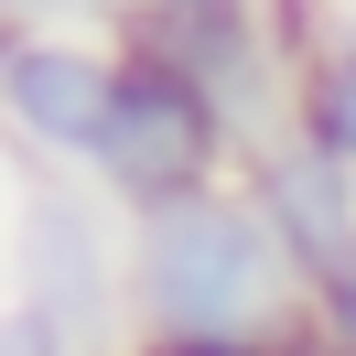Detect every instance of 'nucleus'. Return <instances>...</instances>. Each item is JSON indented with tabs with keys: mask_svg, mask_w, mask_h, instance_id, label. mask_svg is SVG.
I'll use <instances>...</instances> for the list:
<instances>
[{
	"mask_svg": "<svg viewBox=\"0 0 356 356\" xmlns=\"http://www.w3.org/2000/svg\"><path fill=\"white\" fill-rule=\"evenodd\" d=\"M291 313H302V281L238 184L130 216V346L140 334H281Z\"/></svg>",
	"mask_w": 356,
	"mask_h": 356,
	"instance_id": "nucleus-1",
	"label": "nucleus"
},
{
	"mask_svg": "<svg viewBox=\"0 0 356 356\" xmlns=\"http://www.w3.org/2000/svg\"><path fill=\"white\" fill-rule=\"evenodd\" d=\"M11 302L65 324L87 356L130 346V216L87 173H33L11 216Z\"/></svg>",
	"mask_w": 356,
	"mask_h": 356,
	"instance_id": "nucleus-2",
	"label": "nucleus"
},
{
	"mask_svg": "<svg viewBox=\"0 0 356 356\" xmlns=\"http://www.w3.org/2000/svg\"><path fill=\"white\" fill-rule=\"evenodd\" d=\"M87 184L119 216L205 195V184H238V130L216 119V97H205L173 54H152V44L119 33V87H108V130H97V152H87Z\"/></svg>",
	"mask_w": 356,
	"mask_h": 356,
	"instance_id": "nucleus-3",
	"label": "nucleus"
},
{
	"mask_svg": "<svg viewBox=\"0 0 356 356\" xmlns=\"http://www.w3.org/2000/svg\"><path fill=\"white\" fill-rule=\"evenodd\" d=\"M108 87H119V33H22L0 54V140L22 162L87 173L108 130Z\"/></svg>",
	"mask_w": 356,
	"mask_h": 356,
	"instance_id": "nucleus-4",
	"label": "nucleus"
},
{
	"mask_svg": "<svg viewBox=\"0 0 356 356\" xmlns=\"http://www.w3.org/2000/svg\"><path fill=\"white\" fill-rule=\"evenodd\" d=\"M238 195L259 205V227L281 238L291 281H324L334 259H356V173H334L302 130L259 140V152L238 162Z\"/></svg>",
	"mask_w": 356,
	"mask_h": 356,
	"instance_id": "nucleus-5",
	"label": "nucleus"
},
{
	"mask_svg": "<svg viewBox=\"0 0 356 356\" xmlns=\"http://www.w3.org/2000/svg\"><path fill=\"white\" fill-rule=\"evenodd\" d=\"M291 130H302L334 173H356V33L346 22L291 65Z\"/></svg>",
	"mask_w": 356,
	"mask_h": 356,
	"instance_id": "nucleus-6",
	"label": "nucleus"
},
{
	"mask_svg": "<svg viewBox=\"0 0 356 356\" xmlns=\"http://www.w3.org/2000/svg\"><path fill=\"white\" fill-rule=\"evenodd\" d=\"M302 324L324 334L334 356H356V259H334L324 281H302Z\"/></svg>",
	"mask_w": 356,
	"mask_h": 356,
	"instance_id": "nucleus-7",
	"label": "nucleus"
},
{
	"mask_svg": "<svg viewBox=\"0 0 356 356\" xmlns=\"http://www.w3.org/2000/svg\"><path fill=\"white\" fill-rule=\"evenodd\" d=\"M22 33H119L130 22V0H11Z\"/></svg>",
	"mask_w": 356,
	"mask_h": 356,
	"instance_id": "nucleus-8",
	"label": "nucleus"
},
{
	"mask_svg": "<svg viewBox=\"0 0 356 356\" xmlns=\"http://www.w3.org/2000/svg\"><path fill=\"white\" fill-rule=\"evenodd\" d=\"M0 356H87L65 324H44L33 302H0Z\"/></svg>",
	"mask_w": 356,
	"mask_h": 356,
	"instance_id": "nucleus-9",
	"label": "nucleus"
},
{
	"mask_svg": "<svg viewBox=\"0 0 356 356\" xmlns=\"http://www.w3.org/2000/svg\"><path fill=\"white\" fill-rule=\"evenodd\" d=\"M140 356H270V334H140Z\"/></svg>",
	"mask_w": 356,
	"mask_h": 356,
	"instance_id": "nucleus-10",
	"label": "nucleus"
},
{
	"mask_svg": "<svg viewBox=\"0 0 356 356\" xmlns=\"http://www.w3.org/2000/svg\"><path fill=\"white\" fill-rule=\"evenodd\" d=\"M270 356H334V346H324V334H313V324H302V313H291V324H281V334H270Z\"/></svg>",
	"mask_w": 356,
	"mask_h": 356,
	"instance_id": "nucleus-11",
	"label": "nucleus"
},
{
	"mask_svg": "<svg viewBox=\"0 0 356 356\" xmlns=\"http://www.w3.org/2000/svg\"><path fill=\"white\" fill-rule=\"evenodd\" d=\"M11 44H22V11H11V0H0V54H11Z\"/></svg>",
	"mask_w": 356,
	"mask_h": 356,
	"instance_id": "nucleus-12",
	"label": "nucleus"
},
{
	"mask_svg": "<svg viewBox=\"0 0 356 356\" xmlns=\"http://www.w3.org/2000/svg\"><path fill=\"white\" fill-rule=\"evenodd\" d=\"M130 11H216V0H130Z\"/></svg>",
	"mask_w": 356,
	"mask_h": 356,
	"instance_id": "nucleus-13",
	"label": "nucleus"
},
{
	"mask_svg": "<svg viewBox=\"0 0 356 356\" xmlns=\"http://www.w3.org/2000/svg\"><path fill=\"white\" fill-rule=\"evenodd\" d=\"M334 22H346V33H356V0H334Z\"/></svg>",
	"mask_w": 356,
	"mask_h": 356,
	"instance_id": "nucleus-14",
	"label": "nucleus"
},
{
	"mask_svg": "<svg viewBox=\"0 0 356 356\" xmlns=\"http://www.w3.org/2000/svg\"><path fill=\"white\" fill-rule=\"evenodd\" d=\"M119 356H140V346H119Z\"/></svg>",
	"mask_w": 356,
	"mask_h": 356,
	"instance_id": "nucleus-15",
	"label": "nucleus"
}]
</instances>
